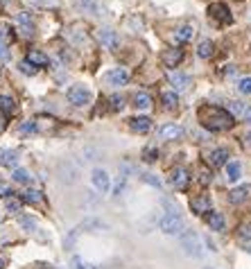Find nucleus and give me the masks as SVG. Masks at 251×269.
Segmentation results:
<instances>
[{
	"label": "nucleus",
	"mask_w": 251,
	"mask_h": 269,
	"mask_svg": "<svg viewBox=\"0 0 251 269\" xmlns=\"http://www.w3.org/2000/svg\"><path fill=\"white\" fill-rule=\"evenodd\" d=\"M197 118L209 131H226L233 127V113L222 107H213V104H204L197 111Z\"/></svg>",
	"instance_id": "nucleus-1"
},
{
	"label": "nucleus",
	"mask_w": 251,
	"mask_h": 269,
	"mask_svg": "<svg viewBox=\"0 0 251 269\" xmlns=\"http://www.w3.org/2000/svg\"><path fill=\"white\" fill-rule=\"evenodd\" d=\"M159 226H161V231L167 233V235H179V233H183V220L179 213H167V215H163Z\"/></svg>",
	"instance_id": "nucleus-2"
},
{
	"label": "nucleus",
	"mask_w": 251,
	"mask_h": 269,
	"mask_svg": "<svg viewBox=\"0 0 251 269\" xmlns=\"http://www.w3.org/2000/svg\"><path fill=\"white\" fill-rule=\"evenodd\" d=\"M181 247L186 251V256H193V258L202 256V240H199V235L195 231L181 233Z\"/></svg>",
	"instance_id": "nucleus-3"
},
{
	"label": "nucleus",
	"mask_w": 251,
	"mask_h": 269,
	"mask_svg": "<svg viewBox=\"0 0 251 269\" xmlns=\"http://www.w3.org/2000/svg\"><path fill=\"white\" fill-rule=\"evenodd\" d=\"M68 102L75 104V107H86V104L91 102V91L84 86H70L68 88Z\"/></svg>",
	"instance_id": "nucleus-4"
},
{
	"label": "nucleus",
	"mask_w": 251,
	"mask_h": 269,
	"mask_svg": "<svg viewBox=\"0 0 251 269\" xmlns=\"http://www.w3.org/2000/svg\"><path fill=\"white\" fill-rule=\"evenodd\" d=\"M91 229H102V222H97V220H86V222H82L80 226H75V229L68 233V237H66V247H73L77 237H80L84 231H91Z\"/></svg>",
	"instance_id": "nucleus-5"
},
{
	"label": "nucleus",
	"mask_w": 251,
	"mask_h": 269,
	"mask_svg": "<svg viewBox=\"0 0 251 269\" xmlns=\"http://www.w3.org/2000/svg\"><path fill=\"white\" fill-rule=\"evenodd\" d=\"M97 38H100V43L109 50L120 48V37H118V32H113L111 27H102L100 32H97Z\"/></svg>",
	"instance_id": "nucleus-6"
},
{
	"label": "nucleus",
	"mask_w": 251,
	"mask_h": 269,
	"mask_svg": "<svg viewBox=\"0 0 251 269\" xmlns=\"http://www.w3.org/2000/svg\"><path fill=\"white\" fill-rule=\"evenodd\" d=\"M209 14H210V18H215L217 23H231L233 21L231 9L224 5V2H213V5L209 7Z\"/></svg>",
	"instance_id": "nucleus-7"
},
{
	"label": "nucleus",
	"mask_w": 251,
	"mask_h": 269,
	"mask_svg": "<svg viewBox=\"0 0 251 269\" xmlns=\"http://www.w3.org/2000/svg\"><path fill=\"white\" fill-rule=\"evenodd\" d=\"M167 81L172 84L174 91H186L190 86V75H183V73H176V70H167Z\"/></svg>",
	"instance_id": "nucleus-8"
},
{
	"label": "nucleus",
	"mask_w": 251,
	"mask_h": 269,
	"mask_svg": "<svg viewBox=\"0 0 251 269\" xmlns=\"http://www.w3.org/2000/svg\"><path fill=\"white\" fill-rule=\"evenodd\" d=\"M170 181H172V186H174V190H186L188 181H190V174H188L186 167H174L170 174Z\"/></svg>",
	"instance_id": "nucleus-9"
},
{
	"label": "nucleus",
	"mask_w": 251,
	"mask_h": 269,
	"mask_svg": "<svg viewBox=\"0 0 251 269\" xmlns=\"http://www.w3.org/2000/svg\"><path fill=\"white\" fill-rule=\"evenodd\" d=\"M161 61H163L167 68H176V66L183 61V50H179V48L163 50V54H161Z\"/></svg>",
	"instance_id": "nucleus-10"
},
{
	"label": "nucleus",
	"mask_w": 251,
	"mask_h": 269,
	"mask_svg": "<svg viewBox=\"0 0 251 269\" xmlns=\"http://www.w3.org/2000/svg\"><path fill=\"white\" fill-rule=\"evenodd\" d=\"M104 79H107L111 86H125V84L129 81V73L125 68H113L104 75Z\"/></svg>",
	"instance_id": "nucleus-11"
},
{
	"label": "nucleus",
	"mask_w": 251,
	"mask_h": 269,
	"mask_svg": "<svg viewBox=\"0 0 251 269\" xmlns=\"http://www.w3.org/2000/svg\"><path fill=\"white\" fill-rule=\"evenodd\" d=\"M249 197H251V186H247V183H245V186H238V188H233L229 192V201H231V204H235V206L245 204Z\"/></svg>",
	"instance_id": "nucleus-12"
},
{
	"label": "nucleus",
	"mask_w": 251,
	"mask_h": 269,
	"mask_svg": "<svg viewBox=\"0 0 251 269\" xmlns=\"http://www.w3.org/2000/svg\"><path fill=\"white\" fill-rule=\"evenodd\" d=\"M190 210L195 215H204V213H210V197L209 194H199L190 201Z\"/></svg>",
	"instance_id": "nucleus-13"
},
{
	"label": "nucleus",
	"mask_w": 251,
	"mask_h": 269,
	"mask_svg": "<svg viewBox=\"0 0 251 269\" xmlns=\"http://www.w3.org/2000/svg\"><path fill=\"white\" fill-rule=\"evenodd\" d=\"M93 186H95L100 192H109V188H111L109 174L104 172V170H100V167H95V170H93Z\"/></svg>",
	"instance_id": "nucleus-14"
},
{
	"label": "nucleus",
	"mask_w": 251,
	"mask_h": 269,
	"mask_svg": "<svg viewBox=\"0 0 251 269\" xmlns=\"http://www.w3.org/2000/svg\"><path fill=\"white\" fill-rule=\"evenodd\" d=\"M206 161H209L213 167H222V165H226V163H229V152H226L224 147L213 150V152L209 154V158H206Z\"/></svg>",
	"instance_id": "nucleus-15"
},
{
	"label": "nucleus",
	"mask_w": 251,
	"mask_h": 269,
	"mask_svg": "<svg viewBox=\"0 0 251 269\" xmlns=\"http://www.w3.org/2000/svg\"><path fill=\"white\" fill-rule=\"evenodd\" d=\"M159 134L166 140H174V138H181L183 136V127H179V124H174V122H167L159 129Z\"/></svg>",
	"instance_id": "nucleus-16"
},
{
	"label": "nucleus",
	"mask_w": 251,
	"mask_h": 269,
	"mask_svg": "<svg viewBox=\"0 0 251 269\" xmlns=\"http://www.w3.org/2000/svg\"><path fill=\"white\" fill-rule=\"evenodd\" d=\"M129 124H131V129L138 131V134H147V131L152 129V120L147 118V115H138V118H131V120H129Z\"/></svg>",
	"instance_id": "nucleus-17"
},
{
	"label": "nucleus",
	"mask_w": 251,
	"mask_h": 269,
	"mask_svg": "<svg viewBox=\"0 0 251 269\" xmlns=\"http://www.w3.org/2000/svg\"><path fill=\"white\" fill-rule=\"evenodd\" d=\"M27 64H32L34 68H43V66H48V57L41 52V50H30V54H27Z\"/></svg>",
	"instance_id": "nucleus-18"
},
{
	"label": "nucleus",
	"mask_w": 251,
	"mask_h": 269,
	"mask_svg": "<svg viewBox=\"0 0 251 269\" xmlns=\"http://www.w3.org/2000/svg\"><path fill=\"white\" fill-rule=\"evenodd\" d=\"M16 23L21 25L23 34H27V37H32V34H34L32 18H30V14H27V11H21V14H18V16H16Z\"/></svg>",
	"instance_id": "nucleus-19"
},
{
	"label": "nucleus",
	"mask_w": 251,
	"mask_h": 269,
	"mask_svg": "<svg viewBox=\"0 0 251 269\" xmlns=\"http://www.w3.org/2000/svg\"><path fill=\"white\" fill-rule=\"evenodd\" d=\"M75 5H77V9L86 11V14H93V16L100 14V2L97 0H77Z\"/></svg>",
	"instance_id": "nucleus-20"
},
{
	"label": "nucleus",
	"mask_w": 251,
	"mask_h": 269,
	"mask_svg": "<svg viewBox=\"0 0 251 269\" xmlns=\"http://www.w3.org/2000/svg\"><path fill=\"white\" fill-rule=\"evenodd\" d=\"M195 34L193 25H181V27H176V32H174V38L179 41V43H186V41H190Z\"/></svg>",
	"instance_id": "nucleus-21"
},
{
	"label": "nucleus",
	"mask_w": 251,
	"mask_h": 269,
	"mask_svg": "<svg viewBox=\"0 0 251 269\" xmlns=\"http://www.w3.org/2000/svg\"><path fill=\"white\" fill-rule=\"evenodd\" d=\"M206 222H209L210 231H224V217H222V213H210L206 217Z\"/></svg>",
	"instance_id": "nucleus-22"
},
{
	"label": "nucleus",
	"mask_w": 251,
	"mask_h": 269,
	"mask_svg": "<svg viewBox=\"0 0 251 269\" xmlns=\"http://www.w3.org/2000/svg\"><path fill=\"white\" fill-rule=\"evenodd\" d=\"M213 50H215V45H213L210 38H204L202 43L197 45V54L202 57V59H210V57H213Z\"/></svg>",
	"instance_id": "nucleus-23"
},
{
	"label": "nucleus",
	"mask_w": 251,
	"mask_h": 269,
	"mask_svg": "<svg viewBox=\"0 0 251 269\" xmlns=\"http://www.w3.org/2000/svg\"><path fill=\"white\" fill-rule=\"evenodd\" d=\"M134 104H136V109H140V111H147V109H152V97L147 95V93H136Z\"/></svg>",
	"instance_id": "nucleus-24"
},
{
	"label": "nucleus",
	"mask_w": 251,
	"mask_h": 269,
	"mask_svg": "<svg viewBox=\"0 0 251 269\" xmlns=\"http://www.w3.org/2000/svg\"><path fill=\"white\" fill-rule=\"evenodd\" d=\"M0 163H2V165H7V167H14L18 163V152L16 150L2 152V154H0Z\"/></svg>",
	"instance_id": "nucleus-25"
},
{
	"label": "nucleus",
	"mask_w": 251,
	"mask_h": 269,
	"mask_svg": "<svg viewBox=\"0 0 251 269\" xmlns=\"http://www.w3.org/2000/svg\"><path fill=\"white\" fill-rule=\"evenodd\" d=\"M240 174H242V167H240V163H226V179L229 181H238L240 179Z\"/></svg>",
	"instance_id": "nucleus-26"
},
{
	"label": "nucleus",
	"mask_w": 251,
	"mask_h": 269,
	"mask_svg": "<svg viewBox=\"0 0 251 269\" xmlns=\"http://www.w3.org/2000/svg\"><path fill=\"white\" fill-rule=\"evenodd\" d=\"M161 102H163L166 109H174L176 104H179V97H176L174 91H166L163 95H161Z\"/></svg>",
	"instance_id": "nucleus-27"
},
{
	"label": "nucleus",
	"mask_w": 251,
	"mask_h": 269,
	"mask_svg": "<svg viewBox=\"0 0 251 269\" xmlns=\"http://www.w3.org/2000/svg\"><path fill=\"white\" fill-rule=\"evenodd\" d=\"M0 111H5V113H14V111H16V102H14V97H11V95H0Z\"/></svg>",
	"instance_id": "nucleus-28"
},
{
	"label": "nucleus",
	"mask_w": 251,
	"mask_h": 269,
	"mask_svg": "<svg viewBox=\"0 0 251 269\" xmlns=\"http://www.w3.org/2000/svg\"><path fill=\"white\" fill-rule=\"evenodd\" d=\"M238 235H240L242 240H251V215L247 217V220H242V224L238 226Z\"/></svg>",
	"instance_id": "nucleus-29"
},
{
	"label": "nucleus",
	"mask_w": 251,
	"mask_h": 269,
	"mask_svg": "<svg viewBox=\"0 0 251 269\" xmlns=\"http://www.w3.org/2000/svg\"><path fill=\"white\" fill-rule=\"evenodd\" d=\"M23 201H27V204H41L43 194L39 192V190H25V192H23Z\"/></svg>",
	"instance_id": "nucleus-30"
},
{
	"label": "nucleus",
	"mask_w": 251,
	"mask_h": 269,
	"mask_svg": "<svg viewBox=\"0 0 251 269\" xmlns=\"http://www.w3.org/2000/svg\"><path fill=\"white\" fill-rule=\"evenodd\" d=\"M11 177H14V181H16V183H30V181H32L30 172H27V170H21V167H18V170H14V174H11Z\"/></svg>",
	"instance_id": "nucleus-31"
},
{
	"label": "nucleus",
	"mask_w": 251,
	"mask_h": 269,
	"mask_svg": "<svg viewBox=\"0 0 251 269\" xmlns=\"http://www.w3.org/2000/svg\"><path fill=\"white\" fill-rule=\"evenodd\" d=\"M238 91H240L242 95H251V77H242V79L238 81Z\"/></svg>",
	"instance_id": "nucleus-32"
},
{
	"label": "nucleus",
	"mask_w": 251,
	"mask_h": 269,
	"mask_svg": "<svg viewBox=\"0 0 251 269\" xmlns=\"http://www.w3.org/2000/svg\"><path fill=\"white\" fill-rule=\"evenodd\" d=\"M143 158L147 163H154L156 158H159V150H156V147H145V150H143Z\"/></svg>",
	"instance_id": "nucleus-33"
},
{
	"label": "nucleus",
	"mask_w": 251,
	"mask_h": 269,
	"mask_svg": "<svg viewBox=\"0 0 251 269\" xmlns=\"http://www.w3.org/2000/svg\"><path fill=\"white\" fill-rule=\"evenodd\" d=\"M18 70H21L23 75H30V77H32V75H37V70H39V68H34L32 64H27V61L23 59L21 64H18Z\"/></svg>",
	"instance_id": "nucleus-34"
},
{
	"label": "nucleus",
	"mask_w": 251,
	"mask_h": 269,
	"mask_svg": "<svg viewBox=\"0 0 251 269\" xmlns=\"http://www.w3.org/2000/svg\"><path fill=\"white\" fill-rule=\"evenodd\" d=\"M123 107H125V97L123 95H113L111 97V109L113 111H120Z\"/></svg>",
	"instance_id": "nucleus-35"
},
{
	"label": "nucleus",
	"mask_w": 251,
	"mask_h": 269,
	"mask_svg": "<svg viewBox=\"0 0 251 269\" xmlns=\"http://www.w3.org/2000/svg\"><path fill=\"white\" fill-rule=\"evenodd\" d=\"M18 222H21V226H23V229H27V231L37 226V222H34L32 217H27V215H21V217H18Z\"/></svg>",
	"instance_id": "nucleus-36"
},
{
	"label": "nucleus",
	"mask_w": 251,
	"mask_h": 269,
	"mask_svg": "<svg viewBox=\"0 0 251 269\" xmlns=\"http://www.w3.org/2000/svg\"><path fill=\"white\" fill-rule=\"evenodd\" d=\"M7 210H9V213H18V210H21V201L18 199H7Z\"/></svg>",
	"instance_id": "nucleus-37"
},
{
	"label": "nucleus",
	"mask_w": 251,
	"mask_h": 269,
	"mask_svg": "<svg viewBox=\"0 0 251 269\" xmlns=\"http://www.w3.org/2000/svg\"><path fill=\"white\" fill-rule=\"evenodd\" d=\"M0 59H2V61L9 59V50H7V41H2V38H0Z\"/></svg>",
	"instance_id": "nucleus-38"
},
{
	"label": "nucleus",
	"mask_w": 251,
	"mask_h": 269,
	"mask_svg": "<svg viewBox=\"0 0 251 269\" xmlns=\"http://www.w3.org/2000/svg\"><path fill=\"white\" fill-rule=\"evenodd\" d=\"M143 181H147L150 186H156V188H161V181L154 177V174H143Z\"/></svg>",
	"instance_id": "nucleus-39"
},
{
	"label": "nucleus",
	"mask_w": 251,
	"mask_h": 269,
	"mask_svg": "<svg viewBox=\"0 0 251 269\" xmlns=\"http://www.w3.org/2000/svg\"><path fill=\"white\" fill-rule=\"evenodd\" d=\"M73 265H75V269H93L91 265H86L82 258H73Z\"/></svg>",
	"instance_id": "nucleus-40"
},
{
	"label": "nucleus",
	"mask_w": 251,
	"mask_h": 269,
	"mask_svg": "<svg viewBox=\"0 0 251 269\" xmlns=\"http://www.w3.org/2000/svg\"><path fill=\"white\" fill-rule=\"evenodd\" d=\"M199 177H202V179H199V181H202L204 186H206V183H209L210 179H213V174H210L209 170H202V172H199Z\"/></svg>",
	"instance_id": "nucleus-41"
},
{
	"label": "nucleus",
	"mask_w": 251,
	"mask_h": 269,
	"mask_svg": "<svg viewBox=\"0 0 251 269\" xmlns=\"http://www.w3.org/2000/svg\"><path fill=\"white\" fill-rule=\"evenodd\" d=\"M229 104H231V111H233V113H245L242 102H229Z\"/></svg>",
	"instance_id": "nucleus-42"
},
{
	"label": "nucleus",
	"mask_w": 251,
	"mask_h": 269,
	"mask_svg": "<svg viewBox=\"0 0 251 269\" xmlns=\"http://www.w3.org/2000/svg\"><path fill=\"white\" fill-rule=\"evenodd\" d=\"M34 129H37V124H34V122H25V124L21 127L23 134H27V131H34Z\"/></svg>",
	"instance_id": "nucleus-43"
},
{
	"label": "nucleus",
	"mask_w": 251,
	"mask_h": 269,
	"mask_svg": "<svg viewBox=\"0 0 251 269\" xmlns=\"http://www.w3.org/2000/svg\"><path fill=\"white\" fill-rule=\"evenodd\" d=\"M0 194H5V197H7V194H14V192H11V190L7 188L5 183H0Z\"/></svg>",
	"instance_id": "nucleus-44"
},
{
	"label": "nucleus",
	"mask_w": 251,
	"mask_h": 269,
	"mask_svg": "<svg viewBox=\"0 0 251 269\" xmlns=\"http://www.w3.org/2000/svg\"><path fill=\"white\" fill-rule=\"evenodd\" d=\"M242 118H245L247 122H251V107H247V109H245V113H242Z\"/></svg>",
	"instance_id": "nucleus-45"
},
{
	"label": "nucleus",
	"mask_w": 251,
	"mask_h": 269,
	"mask_svg": "<svg viewBox=\"0 0 251 269\" xmlns=\"http://www.w3.org/2000/svg\"><path fill=\"white\" fill-rule=\"evenodd\" d=\"M5 129V115H0V131Z\"/></svg>",
	"instance_id": "nucleus-46"
},
{
	"label": "nucleus",
	"mask_w": 251,
	"mask_h": 269,
	"mask_svg": "<svg viewBox=\"0 0 251 269\" xmlns=\"http://www.w3.org/2000/svg\"><path fill=\"white\" fill-rule=\"evenodd\" d=\"M245 143H247V147H251V131L247 134V138H245Z\"/></svg>",
	"instance_id": "nucleus-47"
},
{
	"label": "nucleus",
	"mask_w": 251,
	"mask_h": 269,
	"mask_svg": "<svg viewBox=\"0 0 251 269\" xmlns=\"http://www.w3.org/2000/svg\"><path fill=\"white\" fill-rule=\"evenodd\" d=\"M0 269H5V260L0 258Z\"/></svg>",
	"instance_id": "nucleus-48"
},
{
	"label": "nucleus",
	"mask_w": 251,
	"mask_h": 269,
	"mask_svg": "<svg viewBox=\"0 0 251 269\" xmlns=\"http://www.w3.org/2000/svg\"><path fill=\"white\" fill-rule=\"evenodd\" d=\"M249 253H251V249H249Z\"/></svg>",
	"instance_id": "nucleus-49"
}]
</instances>
